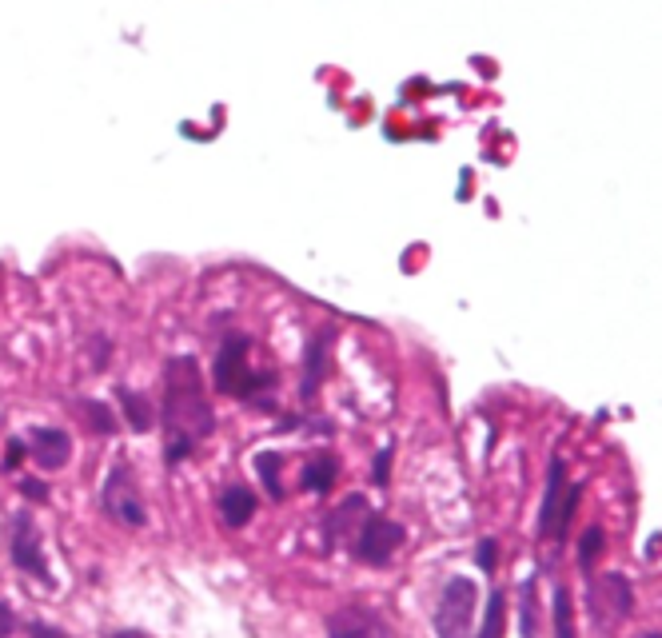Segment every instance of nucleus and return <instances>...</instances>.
<instances>
[{"instance_id":"obj_23","label":"nucleus","mask_w":662,"mask_h":638,"mask_svg":"<svg viewBox=\"0 0 662 638\" xmlns=\"http://www.w3.org/2000/svg\"><path fill=\"white\" fill-rule=\"evenodd\" d=\"M475 563H479L487 575L495 571V543H491V539H483V543H479V551H475Z\"/></svg>"},{"instance_id":"obj_9","label":"nucleus","mask_w":662,"mask_h":638,"mask_svg":"<svg viewBox=\"0 0 662 638\" xmlns=\"http://www.w3.org/2000/svg\"><path fill=\"white\" fill-rule=\"evenodd\" d=\"M331 339H335V331H316L312 339H308V351H304V383H300V395H304V403H312L316 395H320V383L328 379V355H331Z\"/></svg>"},{"instance_id":"obj_26","label":"nucleus","mask_w":662,"mask_h":638,"mask_svg":"<svg viewBox=\"0 0 662 638\" xmlns=\"http://www.w3.org/2000/svg\"><path fill=\"white\" fill-rule=\"evenodd\" d=\"M12 631H16V615H12V611L0 603V638H8Z\"/></svg>"},{"instance_id":"obj_14","label":"nucleus","mask_w":662,"mask_h":638,"mask_svg":"<svg viewBox=\"0 0 662 638\" xmlns=\"http://www.w3.org/2000/svg\"><path fill=\"white\" fill-rule=\"evenodd\" d=\"M76 415L84 419V427L92 431V435H100V439H108V435H116V411L108 407V403H100V399H76Z\"/></svg>"},{"instance_id":"obj_19","label":"nucleus","mask_w":662,"mask_h":638,"mask_svg":"<svg viewBox=\"0 0 662 638\" xmlns=\"http://www.w3.org/2000/svg\"><path fill=\"white\" fill-rule=\"evenodd\" d=\"M555 638H575V619H571V591H555Z\"/></svg>"},{"instance_id":"obj_21","label":"nucleus","mask_w":662,"mask_h":638,"mask_svg":"<svg viewBox=\"0 0 662 638\" xmlns=\"http://www.w3.org/2000/svg\"><path fill=\"white\" fill-rule=\"evenodd\" d=\"M387 479H391V451H379V455H375L371 483H375V487H387Z\"/></svg>"},{"instance_id":"obj_22","label":"nucleus","mask_w":662,"mask_h":638,"mask_svg":"<svg viewBox=\"0 0 662 638\" xmlns=\"http://www.w3.org/2000/svg\"><path fill=\"white\" fill-rule=\"evenodd\" d=\"M20 491H24L32 503H48V483H40V479H20Z\"/></svg>"},{"instance_id":"obj_25","label":"nucleus","mask_w":662,"mask_h":638,"mask_svg":"<svg viewBox=\"0 0 662 638\" xmlns=\"http://www.w3.org/2000/svg\"><path fill=\"white\" fill-rule=\"evenodd\" d=\"M28 638H68L64 631H56L52 623H40V619H32L28 623Z\"/></svg>"},{"instance_id":"obj_16","label":"nucleus","mask_w":662,"mask_h":638,"mask_svg":"<svg viewBox=\"0 0 662 638\" xmlns=\"http://www.w3.org/2000/svg\"><path fill=\"white\" fill-rule=\"evenodd\" d=\"M280 451H260L256 459H252V467H256V475H260V483H264V491H268V499H284V483H280Z\"/></svg>"},{"instance_id":"obj_2","label":"nucleus","mask_w":662,"mask_h":638,"mask_svg":"<svg viewBox=\"0 0 662 638\" xmlns=\"http://www.w3.org/2000/svg\"><path fill=\"white\" fill-rule=\"evenodd\" d=\"M248 351H252V339L240 335V331H232V335L220 343V351H216L212 383H216L220 395H232V399H244V403H252V407L272 411L276 403H272L264 391L276 387V371H256V367L248 363Z\"/></svg>"},{"instance_id":"obj_27","label":"nucleus","mask_w":662,"mask_h":638,"mask_svg":"<svg viewBox=\"0 0 662 638\" xmlns=\"http://www.w3.org/2000/svg\"><path fill=\"white\" fill-rule=\"evenodd\" d=\"M643 638H662V635H655V631H651V635H643Z\"/></svg>"},{"instance_id":"obj_7","label":"nucleus","mask_w":662,"mask_h":638,"mask_svg":"<svg viewBox=\"0 0 662 638\" xmlns=\"http://www.w3.org/2000/svg\"><path fill=\"white\" fill-rule=\"evenodd\" d=\"M328 638H391V627L363 603H343L328 615Z\"/></svg>"},{"instance_id":"obj_13","label":"nucleus","mask_w":662,"mask_h":638,"mask_svg":"<svg viewBox=\"0 0 662 638\" xmlns=\"http://www.w3.org/2000/svg\"><path fill=\"white\" fill-rule=\"evenodd\" d=\"M116 399H120V411H124V423L136 431V435H148L152 427H156V407L148 403V395L144 391H132V387H120L116 391Z\"/></svg>"},{"instance_id":"obj_12","label":"nucleus","mask_w":662,"mask_h":638,"mask_svg":"<svg viewBox=\"0 0 662 638\" xmlns=\"http://www.w3.org/2000/svg\"><path fill=\"white\" fill-rule=\"evenodd\" d=\"M367 515V499L363 495H347L335 511H328V519H324V547H335L343 535H351L355 531V519H363Z\"/></svg>"},{"instance_id":"obj_10","label":"nucleus","mask_w":662,"mask_h":638,"mask_svg":"<svg viewBox=\"0 0 662 638\" xmlns=\"http://www.w3.org/2000/svg\"><path fill=\"white\" fill-rule=\"evenodd\" d=\"M256 511H260V495L256 491H248L240 483H232V487L220 491V523L228 531H244L256 519Z\"/></svg>"},{"instance_id":"obj_24","label":"nucleus","mask_w":662,"mask_h":638,"mask_svg":"<svg viewBox=\"0 0 662 638\" xmlns=\"http://www.w3.org/2000/svg\"><path fill=\"white\" fill-rule=\"evenodd\" d=\"M531 587H523V638H531L535 635V615H531Z\"/></svg>"},{"instance_id":"obj_8","label":"nucleus","mask_w":662,"mask_h":638,"mask_svg":"<svg viewBox=\"0 0 662 638\" xmlns=\"http://www.w3.org/2000/svg\"><path fill=\"white\" fill-rule=\"evenodd\" d=\"M24 447H28L32 463L40 471H60L68 463V455H72V435L60 431V427H32L28 439H24Z\"/></svg>"},{"instance_id":"obj_1","label":"nucleus","mask_w":662,"mask_h":638,"mask_svg":"<svg viewBox=\"0 0 662 638\" xmlns=\"http://www.w3.org/2000/svg\"><path fill=\"white\" fill-rule=\"evenodd\" d=\"M156 419L164 427V463L168 467H180L216 431V411L208 403L204 375L192 355H172L164 363V399H160Z\"/></svg>"},{"instance_id":"obj_17","label":"nucleus","mask_w":662,"mask_h":638,"mask_svg":"<svg viewBox=\"0 0 662 638\" xmlns=\"http://www.w3.org/2000/svg\"><path fill=\"white\" fill-rule=\"evenodd\" d=\"M503 623H507V599L499 591H491L487 599V615H483V627L475 638H503Z\"/></svg>"},{"instance_id":"obj_6","label":"nucleus","mask_w":662,"mask_h":638,"mask_svg":"<svg viewBox=\"0 0 662 638\" xmlns=\"http://www.w3.org/2000/svg\"><path fill=\"white\" fill-rule=\"evenodd\" d=\"M8 551H12V563L24 575H32L40 583H52V571H48V559H44V547H40V535H36V523H32V511H16L12 515Z\"/></svg>"},{"instance_id":"obj_5","label":"nucleus","mask_w":662,"mask_h":638,"mask_svg":"<svg viewBox=\"0 0 662 638\" xmlns=\"http://www.w3.org/2000/svg\"><path fill=\"white\" fill-rule=\"evenodd\" d=\"M475 607H479V587L471 579H451L443 587L439 607H435V635L471 638V631H475Z\"/></svg>"},{"instance_id":"obj_11","label":"nucleus","mask_w":662,"mask_h":638,"mask_svg":"<svg viewBox=\"0 0 662 638\" xmlns=\"http://www.w3.org/2000/svg\"><path fill=\"white\" fill-rule=\"evenodd\" d=\"M567 467L563 459H551V479H547V495H543V511H539V535L559 543V511H563V495H567Z\"/></svg>"},{"instance_id":"obj_4","label":"nucleus","mask_w":662,"mask_h":638,"mask_svg":"<svg viewBox=\"0 0 662 638\" xmlns=\"http://www.w3.org/2000/svg\"><path fill=\"white\" fill-rule=\"evenodd\" d=\"M403 539H407V531L395 519H387V515H363V523H359V531L351 539V555L363 567H387L391 555L403 547Z\"/></svg>"},{"instance_id":"obj_18","label":"nucleus","mask_w":662,"mask_h":638,"mask_svg":"<svg viewBox=\"0 0 662 638\" xmlns=\"http://www.w3.org/2000/svg\"><path fill=\"white\" fill-rule=\"evenodd\" d=\"M603 547H607L603 527H587V531H583V543H579V563H583V571L595 567V559L603 555Z\"/></svg>"},{"instance_id":"obj_20","label":"nucleus","mask_w":662,"mask_h":638,"mask_svg":"<svg viewBox=\"0 0 662 638\" xmlns=\"http://www.w3.org/2000/svg\"><path fill=\"white\" fill-rule=\"evenodd\" d=\"M24 455H28L24 439H20V435H16V439H8V451H4V459H0V471H16Z\"/></svg>"},{"instance_id":"obj_3","label":"nucleus","mask_w":662,"mask_h":638,"mask_svg":"<svg viewBox=\"0 0 662 638\" xmlns=\"http://www.w3.org/2000/svg\"><path fill=\"white\" fill-rule=\"evenodd\" d=\"M100 511H104L108 519H116L120 527H132V531H140V527L148 523L140 487H136L128 463H120V459L112 463V471H108V479H104V487H100Z\"/></svg>"},{"instance_id":"obj_15","label":"nucleus","mask_w":662,"mask_h":638,"mask_svg":"<svg viewBox=\"0 0 662 638\" xmlns=\"http://www.w3.org/2000/svg\"><path fill=\"white\" fill-rule=\"evenodd\" d=\"M335 475H339L335 455H316V459H308L300 483H304V491H312V495H328L331 487H335Z\"/></svg>"}]
</instances>
